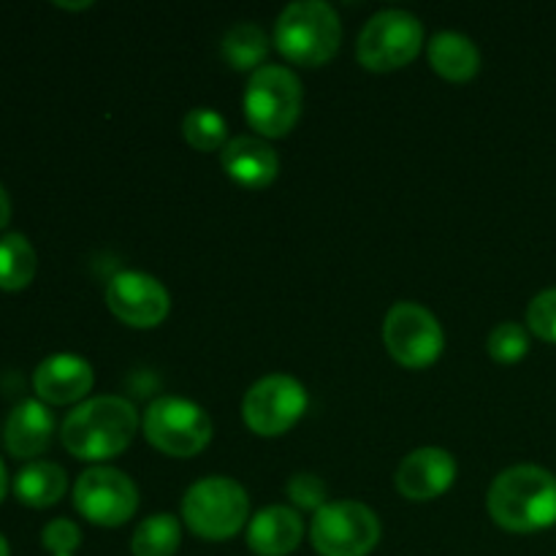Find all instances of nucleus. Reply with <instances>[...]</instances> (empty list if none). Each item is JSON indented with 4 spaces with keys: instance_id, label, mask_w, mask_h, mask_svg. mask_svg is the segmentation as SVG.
I'll return each instance as SVG.
<instances>
[{
    "instance_id": "1",
    "label": "nucleus",
    "mask_w": 556,
    "mask_h": 556,
    "mask_svg": "<svg viewBox=\"0 0 556 556\" xmlns=\"http://www.w3.org/2000/svg\"><path fill=\"white\" fill-rule=\"evenodd\" d=\"M136 427H139V413L128 400L92 396L65 416L60 438L76 459L103 462L128 448Z\"/></svg>"
},
{
    "instance_id": "2",
    "label": "nucleus",
    "mask_w": 556,
    "mask_h": 556,
    "mask_svg": "<svg viewBox=\"0 0 556 556\" xmlns=\"http://www.w3.org/2000/svg\"><path fill=\"white\" fill-rule=\"evenodd\" d=\"M489 514L503 530L538 532L556 525V478L538 465H516L489 486Z\"/></svg>"
},
{
    "instance_id": "3",
    "label": "nucleus",
    "mask_w": 556,
    "mask_h": 556,
    "mask_svg": "<svg viewBox=\"0 0 556 556\" xmlns=\"http://www.w3.org/2000/svg\"><path fill=\"white\" fill-rule=\"evenodd\" d=\"M342 22L334 5L324 0H296L280 11L275 43L288 60L299 65H320L340 49Z\"/></svg>"
},
{
    "instance_id": "4",
    "label": "nucleus",
    "mask_w": 556,
    "mask_h": 556,
    "mask_svg": "<svg viewBox=\"0 0 556 556\" xmlns=\"http://www.w3.org/2000/svg\"><path fill=\"white\" fill-rule=\"evenodd\" d=\"M250 514L248 492L226 476L195 481L185 492L182 516L190 530L206 541H228L244 527Z\"/></svg>"
},
{
    "instance_id": "5",
    "label": "nucleus",
    "mask_w": 556,
    "mask_h": 556,
    "mask_svg": "<svg viewBox=\"0 0 556 556\" xmlns=\"http://www.w3.org/2000/svg\"><path fill=\"white\" fill-rule=\"evenodd\" d=\"M244 114L261 136H286L302 114V81L286 65H261L244 90Z\"/></svg>"
},
{
    "instance_id": "6",
    "label": "nucleus",
    "mask_w": 556,
    "mask_h": 556,
    "mask_svg": "<svg viewBox=\"0 0 556 556\" xmlns=\"http://www.w3.org/2000/svg\"><path fill=\"white\" fill-rule=\"evenodd\" d=\"M144 434L168 456H195L212 440L210 413L185 396H157L144 413Z\"/></svg>"
},
{
    "instance_id": "7",
    "label": "nucleus",
    "mask_w": 556,
    "mask_h": 556,
    "mask_svg": "<svg viewBox=\"0 0 556 556\" xmlns=\"http://www.w3.org/2000/svg\"><path fill=\"white\" fill-rule=\"evenodd\" d=\"M424 43V25L405 9H383L358 33L356 54L364 68L394 71L410 63Z\"/></svg>"
},
{
    "instance_id": "8",
    "label": "nucleus",
    "mask_w": 556,
    "mask_h": 556,
    "mask_svg": "<svg viewBox=\"0 0 556 556\" xmlns=\"http://www.w3.org/2000/svg\"><path fill=\"white\" fill-rule=\"evenodd\" d=\"M309 535L320 556H367L380 541V521L364 503L340 500L315 514Z\"/></svg>"
},
{
    "instance_id": "9",
    "label": "nucleus",
    "mask_w": 556,
    "mask_h": 556,
    "mask_svg": "<svg viewBox=\"0 0 556 556\" xmlns=\"http://www.w3.org/2000/svg\"><path fill=\"white\" fill-rule=\"evenodd\" d=\"M383 342L402 367L424 369L438 362L445 337L440 320L427 307L416 302H400L386 315Z\"/></svg>"
},
{
    "instance_id": "10",
    "label": "nucleus",
    "mask_w": 556,
    "mask_h": 556,
    "mask_svg": "<svg viewBox=\"0 0 556 556\" xmlns=\"http://www.w3.org/2000/svg\"><path fill=\"white\" fill-rule=\"evenodd\" d=\"M307 410V389L291 375H266L250 386L242 413L248 427L264 438L288 432Z\"/></svg>"
},
{
    "instance_id": "11",
    "label": "nucleus",
    "mask_w": 556,
    "mask_h": 556,
    "mask_svg": "<svg viewBox=\"0 0 556 556\" xmlns=\"http://www.w3.org/2000/svg\"><path fill=\"white\" fill-rule=\"evenodd\" d=\"M74 505L98 527H119L139 508V489L114 467H90L74 486Z\"/></svg>"
},
{
    "instance_id": "12",
    "label": "nucleus",
    "mask_w": 556,
    "mask_h": 556,
    "mask_svg": "<svg viewBox=\"0 0 556 556\" xmlns=\"http://www.w3.org/2000/svg\"><path fill=\"white\" fill-rule=\"evenodd\" d=\"M106 304L123 324L150 329L166 318L172 309V296L157 277L125 269L109 280Z\"/></svg>"
},
{
    "instance_id": "13",
    "label": "nucleus",
    "mask_w": 556,
    "mask_h": 556,
    "mask_svg": "<svg viewBox=\"0 0 556 556\" xmlns=\"http://www.w3.org/2000/svg\"><path fill=\"white\" fill-rule=\"evenodd\" d=\"M456 481V459L445 448H418L402 459L396 470V489L407 500L427 503L440 497Z\"/></svg>"
},
{
    "instance_id": "14",
    "label": "nucleus",
    "mask_w": 556,
    "mask_h": 556,
    "mask_svg": "<svg viewBox=\"0 0 556 556\" xmlns=\"http://www.w3.org/2000/svg\"><path fill=\"white\" fill-rule=\"evenodd\" d=\"M92 367L74 353L47 356L33 372V389L49 405H71L92 389Z\"/></svg>"
},
{
    "instance_id": "15",
    "label": "nucleus",
    "mask_w": 556,
    "mask_h": 556,
    "mask_svg": "<svg viewBox=\"0 0 556 556\" xmlns=\"http://www.w3.org/2000/svg\"><path fill=\"white\" fill-rule=\"evenodd\" d=\"M223 168L242 188H266L280 172V157L261 136H237L223 147Z\"/></svg>"
},
{
    "instance_id": "16",
    "label": "nucleus",
    "mask_w": 556,
    "mask_h": 556,
    "mask_svg": "<svg viewBox=\"0 0 556 556\" xmlns=\"http://www.w3.org/2000/svg\"><path fill=\"white\" fill-rule=\"evenodd\" d=\"M54 416L49 407L38 400H22L9 413L3 427V443L16 459H33L52 443Z\"/></svg>"
},
{
    "instance_id": "17",
    "label": "nucleus",
    "mask_w": 556,
    "mask_h": 556,
    "mask_svg": "<svg viewBox=\"0 0 556 556\" xmlns=\"http://www.w3.org/2000/svg\"><path fill=\"white\" fill-rule=\"evenodd\" d=\"M302 516L288 505L258 510L248 527V546L258 556H288L302 543Z\"/></svg>"
},
{
    "instance_id": "18",
    "label": "nucleus",
    "mask_w": 556,
    "mask_h": 556,
    "mask_svg": "<svg viewBox=\"0 0 556 556\" xmlns=\"http://www.w3.org/2000/svg\"><path fill=\"white\" fill-rule=\"evenodd\" d=\"M429 63L451 81H467L481 68V52L465 33L440 30L429 41Z\"/></svg>"
},
{
    "instance_id": "19",
    "label": "nucleus",
    "mask_w": 556,
    "mask_h": 556,
    "mask_svg": "<svg viewBox=\"0 0 556 556\" xmlns=\"http://www.w3.org/2000/svg\"><path fill=\"white\" fill-rule=\"evenodd\" d=\"M65 486H68L65 470L54 462H30L14 478L16 500L30 505V508L54 505L65 494Z\"/></svg>"
},
{
    "instance_id": "20",
    "label": "nucleus",
    "mask_w": 556,
    "mask_h": 556,
    "mask_svg": "<svg viewBox=\"0 0 556 556\" xmlns=\"http://www.w3.org/2000/svg\"><path fill=\"white\" fill-rule=\"evenodd\" d=\"M36 250L25 233H5L0 237V288L3 291H22L36 277Z\"/></svg>"
},
{
    "instance_id": "21",
    "label": "nucleus",
    "mask_w": 556,
    "mask_h": 556,
    "mask_svg": "<svg viewBox=\"0 0 556 556\" xmlns=\"http://www.w3.org/2000/svg\"><path fill=\"white\" fill-rule=\"evenodd\" d=\"M220 49L223 58H226V63L231 65V68L258 71L261 63L266 60V54H269V36H266L258 25H253V22H239V25H233L231 30L223 36Z\"/></svg>"
},
{
    "instance_id": "22",
    "label": "nucleus",
    "mask_w": 556,
    "mask_h": 556,
    "mask_svg": "<svg viewBox=\"0 0 556 556\" xmlns=\"http://www.w3.org/2000/svg\"><path fill=\"white\" fill-rule=\"evenodd\" d=\"M182 543V530L172 514H157L141 521L130 541L134 556H174Z\"/></svg>"
},
{
    "instance_id": "23",
    "label": "nucleus",
    "mask_w": 556,
    "mask_h": 556,
    "mask_svg": "<svg viewBox=\"0 0 556 556\" xmlns=\"http://www.w3.org/2000/svg\"><path fill=\"white\" fill-rule=\"evenodd\" d=\"M182 134L185 139H188V144L201 152L220 150V147L228 144L226 117H223L220 112H215V109H206V106L190 109V112L185 114Z\"/></svg>"
},
{
    "instance_id": "24",
    "label": "nucleus",
    "mask_w": 556,
    "mask_h": 556,
    "mask_svg": "<svg viewBox=\"0 0 556 556\" xmlns=\"http://www.w3.org/2000/svg\"><path fill=\"white\" fill-rule=\"evenodd\" d=\"M527 351H530V334H527L525 326L514 324V320L494 326L492 334H489V353H492L494 362L514 364L525 358Z\"/></svg>"
},
{
    "instance_id": "25",
    "label": "nucleus",
    "mask_w": 556,
    "mask_h": 556,
    "mask_svg": "<svg viewBox=\"0 0 556 556\" xmlns=\"http://www.w3.org/2000/svg\"><path fill=\"white\" fill-rule=\"evenodd\" d=\"M527 324L541 340L556 345V288L541 291L527 307Z\"/></svg>"
},
{
    "instance_id": "26",
    "label": "nucleus",
    "mask_w": 556,
    "mask_h": 556,
    "mask_svg": "<svg viewBox=\"0 0 556 556\" xmlns=\"http://www.w3.org/2000/svg\"><path fill=\"white\" fill-rule=\"evenodd\" d=\"M288 497H291L293 505H299L302 510H315V514H318L326 505V486L318 476H313V472H296V476L288 481Z\"/></svg>"
},
{
    "instance_id": "27",
    "label": "nucleus",
    "mask_w": 556,
    "mask_h": 556,
    "mask_svg": "<svg viewBox=\"0 0 556 556\" xmlns=\"http://www.w3.org/2000/svg\"><path fill=\"white\" fill-rule=\"evenodd\" d=\"M41 543L49 554L54 556H71L79 548L81 543V532L79 527L74 525L71 519H54L43 527L41 532Z\"/></svg>"
},
{
    "instance_id": "28",
    "label": "nucleus",
    "mask_w": 556,
    "mask_h": 556,
    "mask_svg": "<svg viewBox=\"0 0 556 556\" xmlns=\"http://www.w3.org/2000/svg\"><path fill=\"white\" fill-rule=\"evenodd\" d=\"M9 217H11V199H9V193H5L3 185H0V231L5 228Z\"/></svg>"
},
{
    "instance_id": "29",
    "label": "nucleus",
    "mask_w": 556,
    "mask_h": 556,
    "mask_svg": "<svg viewBox=\"0 0 556 556\" xmlns=\"http://www.w3.org/2000/svg\"><path fill=\"white\" fill-rule=\"evenodd\" d=\"M5 489H9V472H5L3 459H0V500L5 497Z\"/></svg>"
},
{
    "instance_id": "30",
    "label": "nucleus",
    "mask_w": 556,
    "mask_h": 556,
    "mask_svg": "<svg viewBox=\"0 0 556 556\" xmlns=\"http://www.w3.org/2000/svg\"><path fill=\"white\" fill-rule=\"evenodd\" d=\"M58 5H63V9H87L90 3H87V0H85V3H63V0H60Z\"/></svg>"
},
{
    "instance_id": "31",
    "label": "nucleus",
    "mask_w": 556,
    "mask_h": 556,
    "mask_svg": "<svg viewBox=\"0 0 556 556\" xmlns=\"http://www.w3.org/2000/svg\"><path fill=\"white\" fill-rule=\"evenodd\" d=\"M0 556H11L9 554V543H5L3 535H0Z\"/></svg>"
}]
</instances>
